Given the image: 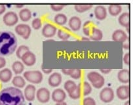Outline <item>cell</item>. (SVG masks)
<instances>
[{
    "instance_id": "1",
    "label": "cell",
    "mask_w": 133,
    "mask_h": 105,
    "mask_svg": "<svg viewBox=\"0 0 133 105\" xmlns=\"http://www.w3.org/2000/svg\"><path fill=\"white\" fill-rule=\"evenodd\" d=\"M0 105H25V98L20 89L9 87L0 91Z\"/></svg>"
},
{
    "instance_id": "2",
    "label": "cell",
    "mask_w": 133,
    "mask_h": 105,
    "mask_svg": "<svg viewBox=\"0 0 133 105\" xmlns=\"http://www.w3.org/2000/svg\"><path fill=\"white\" fill-rule=\"evenodd\" d=\"M17 47V38L9 31L0 32V56L12 55Z\"/></svg>"
},
{
    "instance_id": "3",
    "label": "cell",
    "mask_w": 133,
    "mask_h": 105,
    "mask_svg": "<svg viewBox=\"0 0 133 105\" xmlns=\"http://www.w3.org/2000/svg\"><path fill=\"white\" fill-rule=\"evenodd\" d=\"M87 78L92 86L96 89H100L105 83V79L104 76L95 71L89 72L87 74Z\"/></svg>"
},
{
    "instance_id": "4",
    "label": "cell",
    "mask_w": 133,
    "mask_h": 105,
    "mask_svg": "<svg viewBox=\"0 0 133 105\" xmlns=\"http://www.w3.org/2000/svg\"><path fill=\"white\" fill-rule=\"evenodd\" d=\"M23 76L24 79L28 82L34 84L40 83L43 81V76L39 70H28L24 72Z\"/></svg>"
},
{
    "instance_id": "5",
    "label": "cell",
    "mask_w": 133,
    "mask_h": 105,
    "mask_svg": "<svg viewBox=\"0 0 133 105\" xmlns=\"http://www.w3.org/2000/svg\"><path fill=\"white\" fill-rule=\"evenodd\" d=\"M15 30L17 34L21 36L25 40L28 39L29 37L30 36L31 33H32V28H31L30 26L28 24L23 23L17 25V26H15Z\"/></svg>"
},
{
    "instance_id": "6",
    "label": "cell",
    "mask_w": 133,
    "mask_h": 105,
    "mask_svg": "<svg viewBox=\"0 0 133 105\" xmlns=\"http://www.w3.org/2000/svg\"><path fill=\"white\" fill-rule=\"evenodd\" d=\"M114 91L112 88L109 87H106L103 88L100 93V100L105 103H109L111 102L114 99Z\"/></svg>"
},
{
    "instance_id": "7",
    "label": "cell",
    "mask_w": 133,
    "mask_h": 105,
    "mask_svg": "<svg viewBox=\"0 0 133 105\" xmlns=\"http://www.w3.org/2000/svg\"><path fill=\"white\" fill-rule=\"evenodd\" d=\"M36 97L37 101L41 103H47L51 98V93L46 87H41L36 91Z\"/></svg>"
},
{
    "instance_id": "8",
    "label": "cell",
    "mask_w": 133,
    "mask_h": 105,
    "mask_svg": "<svg viewBox=\"0 0 133 105\" xmlns=\"http://www.w3.org/2000/svg\"><path fill=\"white\" fill-rule=\"evenodd\" d=\"M3 21L7 26H13L18 22V16L14 11H8L4 15Z\"/></svg>"
},
{
    "instance_id": "9",
    "label": "cell",
    "mask_w": 133,
    "mask_h": 105,
    "mask_svg": "<svg viewBox=\"0 0 133 105\" xmlns=\"http://www.w3.org/2000/svg\"><path fill=\"white\" fill-rule=\"evenodd\" d=\"M117 97L120 100H128L130 97V87L129 85H122L116 90Z\"/></svg>"
},
{
    "instance_id": "10",
    "label": "cell",
    "mask_w": 133,
    "mask_h": 105,
    "mask_svg": "<svg viewBox=\"0 0 133 105\" xmlns=\"http://www.w3.org/2000/svg\"><path fill=\"white\" fill-rule=\"evenodd\" d=\"M36 95V88L34 85L30 84L28 85L24 89V96L25 99L27 101L32 102L35 100Z\"/></svg>"
},
{
    "instance_id": "11",
    "label": "cell",
    "mask_w": 133,
    "mask_h": 105,
    "mask_svg": "<svg viewBox=\"0 0 133 105\" xmlns=\"http://www.w3.org/2000/svg\"><path fill=\"white\" fill-rule=\"evenodd\" d=\"M57 28L55 25L51 23H47L44 25L42 29V34L44 37L49 38L52 37L56 34Z\"/></svg>"
},
{
    "instance_id": "12",
    "label": "cell",
    "mask_w": 133,
    "mask_h": 105,
    "mask_svg": "<svg viewBox=\"0 0 133 105\" xmlns=\"http://www.w3.org/2000/svg\"><path fill=\"white\" fill-rule=\"evenodd\" d=\"M62 81V75L58 72H54L50 75L48 79V83L51 87H56L61 84Z\"/></svg>"
},
{
    "instance_id": "13",
    "label": "cell",
    "mask_w": 133,
    "mask_h": 105,
    "mask_svg": "<svg viewBox=\"0 0 133 105\" xmlns=\"http://www.w3.org/2000/svg\"><path fill=\"white\" fill-rule=\"evenodd\" d=\"M22 63L26 64V66L31 67L35 64L36 62V55L32 52V51H29L26 52L21 58Z\"/></svg>"
},
{
    "instance_id": "14",
    "label": "cell",
    "mask_w": 133,
    "mask_h": 105,
    "mask_svg": "<svg viewBox=\"0 0 133 105\" xmlns=\"http://www.w3.org/2000/svg\"><path fill=\"white\" fill-rule=\"evenodd\" d=\"M51 97H52V99L53 100V101L58 103V102L64 101L66 98V92L62 89L58 88L52 91Z\"/></svg>"
},
{
    "instance_id": "15",
    "label": "cell",
    "mask_w": 133,
    "mask_h": 105,
    "mask_svg": "<svg viewBox=\"0 0 133 105\" xmlns=\"http://www.w3.org/2000/svg\"><path fill=\"white\" fill-rule=\"evenodd\" d=\"M128 39V36L125 31L118 29L114 31L112 34V40L115 42L125 43Z\"/></svg>"
},
{
    "instance_id": "16",
    "label": "cell",
    "mask_w": 133,
    "mask_h": 105,
    "mask_svg": "<svg viewBox=\"0 0 133 105\" xmlns=\"http://www.w3.org/2000/svg\"><path fill=\"white\" fill-rule=\"evenodd\" d=\"M69 26L72 30L78 31L81 28V20L79 17L77 16L71 17L69 20L68 22Z\"/></svg>"
},
{
    "instance_id": "17",
    "label": "cell",
    "mask_w": 133,
    "mask_h": 105,
    "mask_svg": "<svg viewBox=\"0 0 133 105\" xmlns=\"http://www.w3.org/2000/svg\"><path fill=\"white\" fill-rule=\"evenodd\" d=\"M95 17L98 20H104L107 17V10L104 5H97L95 9Z\"/></svg>"
},
{
    "instance_id": "18",
    "label": "cell",
    "mask_w": 133,
    "mask_h": 105,
    "mask_svg": "<svg viewBox=\"0 0 133 105\" xmlns=\"http://www.w3.org/2000/svg\"><path fill=\"white\" fill-rule=\"evenodd\" d=\"M130 72L129 69H121L117 73V78L123 83H129L130 80Z\"/></svg>"
},
{
    "instance_id": "19",
    "label": "cell",
    "mask_w": 133,
    "mask_h": 105,
    "mask_svg": "<svg viewBox=\"0 0 133 105\" xmlns=\"http://www.w3.org/2000/svg\"><path fill=\"white\" fill-rule=\"evenodd\" d=\"M12 71L9 68H3L0 70V81L3 83H7L12 79Z\"/></svg>"
},
{
    "instance_id": "20",
    "label": "cell",
    "mask_w": 133,
    "mask_h": 105,
    "mask_svg": "<svg viewBox=\"0 0 133 105\" xmlns=\"http://www.w3.org/2000/svg\"><path fill=\"white\" fill-rule=\"evenodd\" d=\"M118 21L120 25L123 27L130 26V14L129 12H124L121 13L118 18Z\"/></svg>"
},
{
    "instance_id": "21",
    "label": "cell",
    "mask_w": 133,
    "mask_h": 105,
    "mask_svg": "<svg viewBox=\"0 0 133 105\" xmlns=\"http://www.w3.org/2000/svg\"><path fill=\"white\" fill-rule=\"evenodd\" d=\"M20 18L21 21L23 22H27L30 21L32 18V12L30 9L27 8H24L21 9L19 11V14H18Z\"/></svg>"
},
{
    "instance_id": "22",
    "label": "cell",
    "mask_w": 133,
    "mask_h": 105,
    "mask_svg": "<svg viewBox=\"0 0 133 105\" xmlns=\"http://www.w3.org/2000/svg\"><path fill=\"white\" fill-rule=\"evenodd\" d=\"M90 38L92 40L99 41L101 40L103 37V33L100 29H98L96 27L93 26L91 30V34H90Z\"/></svg>"
},
{
    "instance_id": "23",
    "label": "cell",
    "mask_w": 133,
    "mask_h": 105,
    "mask_svg": "<svg viewBox=\"0 0 133 105\" xmlns=\"http://www.w3.org/2000/svg\"><path fill=\"white\" fill-rule=\"evenodd\" d=\"M12 83L17 88H22L26 86V80L21 76H15L12 78Z\"/></svg>"
},
{
    "instance_id": "24",
    "label": "cell",
    "mask_w": 133,
    "mask_h": 105,
    "mask_svg": "<svg viewBox=\"0 0 133 105\" xmlns=\"http://www.w3.org/2000/svg\"><path fill=\"white\" fill-rule=\"evenodd\" d=\"M122 11V7L121 5L113 3L109 5L108 11L110 14L112 16H117L119 15Z\"/></svg>"
},
{
    "instance_id": "25",
    "label": "cell",
    "mask_w": 133,
    "mask_h": 105,
    "mask_svg": "<svg viewBox=\"0 0 133 105\" xmlns=\"http://www.w3.org/2000/svg\"><path fill=\"white\" fill-rule=\"evenodd\" d=\"M12 70L16 74H20L24 70V65L21 61H17L12 63Z\"/></svg>"
},
{
    "instance_id": "26",
    "label": "cell",
    "mask_w": 133,
    "mask_h": 105,
    "mask_svg": "<svg viewBox=\"0 0 133 105\" xmlns=\"http://www.w3.org/2000/svg\"><path fill=\"white\" fill-rule=\"evenodd\" d=\"M54 21L56 24L62 26L67 22L68 17L66 15L63 14V13H58L55 16Z\"/></svg>"
},
{
    "instance_id": "27",
    "label": "cell",
    "mask_w": 133,
    "mask_h": 105,
    "mask_svg": "<svg viewBox=\"0 0 133 105\" xmlns=\"http://www.w3.org/2000/svg\"><path fill=\"white\" fill-rule=\"evenodd\" d=\"M70 31L66 28H61L57 30V36L60 39L62 40H67L70 37Z\"/></svg>"
},
{
    "instance_id": "28",
    "label": "cell",
    "mask_w": 133,
    "mask_h": 105,
    "mask_svg": "<svg viewBox=\"0 0 133 105\" xmlns=\"http://www.w3.org/2000/svg\"><path fill=\"white\" fill-rule=\"evenodd\" d=\"M69 97L72 99H78L81 97V90L80 85H77L76 87L68 93Z\"/></svg>"
},
{
    "instance_id": "29",
    "label": "cell",
    "mask_w": 133,
    "mask_h": 105,
    "mask_svg": "<svg viewBox=\"0 0 133 105\" xmlns=\"http://www.w3.org/2000/svg\"><path fill=\"white\" fill-rule=\"evenodd\" d=\"M80 86H81V93L84 96H87L92 92V86L89 82L85 81L83 82L82 85H80Z\"/></svg>"
},
{
    "instance_id": "30",
    "label": "cell",
    "mask_w": 133,
    "mask_h": 105,
    "mask_svg": "<svg viewBox=\"0 0 133 105\" xmlns=\"http://www.w3.org/2000/svg\"><path fill=\"white\" fill-rule=\"evenodd\" d=\"M92 7V4H76L74 8L78 12H83Z\"/></svg>"
},
{
    "instance_id": "31",
    "label": "cell",
    "mask_w": 133,
    "mask_h": 105,
    "mask_svg": "<svg viewBox=\"0 0 133 105\" xmlns=\"http://www.w3.org/2000/svg\"><path fill=\"white\" fill-rule=\"evenodd\" d=\"M30 51V49L28 46L24 45H20L19 47L17 48V51H16V55H17V57L18 58H22V56L26 53V52Z\"/></svg>"
},
{
    "instance_id": "32",
    "label": "cell",
    "mask_w": 133,
    "mask_h": 105,
    "mask_svg": "<svg viewBox=\"0 0 133 105\" xmlns=\"http://www.w3.org/2000/svg\"><path fill=\"white\" fill-rule=\"evenodd\" d=\"M77 86V84L74 82V81L71 80H67L64 84V89L66 90L68 92V93H70V91H72L74 89H75Z\"/></svg>"
},
{
    "instance_id": "33",
    "label": "cell",
    "mask_w": 133,
    "mask_h": 105,
    "mask_svg": "<svg viewBox=\"0 0 133 105\" xmlns=\"http://www.w3.org/2000/svg\"><path fill=\"white\" fill-rule=\"evenodd\" d=\"M92 27H93V26H92V22H91V21H87V22H85L83 24V33L85 34L86 36H89L90 34H91Z\"/></svg>"
},
{
    "instance_id": "34",
    "label": "cell",
    "mask_w": 133,
    "mask_h": 105,
    "mask_svg": "<svg viewBox=\"0 0 133 105\" xmlns=\"http://www.w3.org/2000/svg\"><path fill=\"white\" fill-rule=\"evenodd\" d=\"M32 28L35 30H39L42 26V21L39 18H36L32 22Z\"/></svg>"
},
{
    "instance_id": "35",
    "label": "cell",
    "mask_w": 133,
    "mask_h": 105,
    "mask_svg": "<svg viewBox=\"0 0 133 105\" xmlns=\"http://www.w3.org/2000/svg\"><path fill=\"white\" fill-rule=\"evenodd\" d=\"M81 73H82V72H81V69H79V68H74L71 75H70V77H72L73 79H75V80H78L81 77Z\"/></svg>"
},
{
    "instance_id": "36",
    "label": "cell",
    "mask_w": 133,
    "mask_h": 105,
    "mask_svg": "<svg viewBox=\"0 0 133 105\" xmlns=\"http://www.w3.org/2000/svg\"><path fill=\"white\" fill-rule=\"evenodd\" d=\"M83 105H96V102L95 99L91 97H85L82 102Z\"/></svg>"
},
{
    "instance_id": "37",
    "label": "cell",
    "mask_w": 133,
    "mask_h": 105,
    "mask_svg": "<svg viewBox=\"0 0 133 105\" xmlns=\"http://www.w3.org/2000/svg\"><path fill=\"white\" fill-rule=\"evenodd\" d=\"M65 7L64 4H62V3H59V4H51V8L52 9V10H53L54 11H61V10L63 9L64 7Z\"/></svg>"
},
{
    "instance_id": "38",
    "label": "cell",
    "mask_w": 133,
    "mask_h": 105,
    "mask_svg": "<svg viewBox=\"0 0 133 105\" xmlns=\"http://www.w3.org/2000/svg\"><path fill=\"white\" fill-rule=\"evenodd\" d=\"M123 61L125 64H130V52H126L123 56Z\"/></svg>"
},
{
    "instance_id": "39",
    "label": "cell",
    "mask_w": 133,
    "mask_h": 105,
    "mask_svg": "<svg viewBox=\"0 0 133 105\" xmlns=\"http://www.w3.org/2000/svg\"><path fill=\"white\" fill-rule=\"evenodd\" d=\"M73 70H74V68H62V72L64 74L67 75V76H70Z\"/></svg>"
},
{
    "instance_id": "40",
    "label": "cell",
    "mask_w": 133,
    "mask_h": 105,
    "mask_svg": "<svg viewBox=\"0 0 133 105\" xmlns=\"http://www.w3.org/2000/svg\"><path fill=\"white\" fill-rule=\"evenodd\" d=\"M6 63H7V61H6L5 58H3L2 56H0V69L4 68L5 67Z\"/></svg>"
},
{
    "instance_id": "41",
    "label": "cell",
    "mask_w": 133,
    "mask_h": 105,
    "mask_svg": "<svg viewBox=\"0 0 133 105\" xmlns=\"http://www.w3.org/2000/svg\"><path fill=\"white\" fill-rule=\"evenodd\" d=\"M41 70H42L44 74H51L52 72V69H50V68H45L44 67H43V66L41 67Z\"/></svg>"
},
{
    "instance_id": "42",
    "label": "cell",
    "mask_w": 133,
    "mask_h": 105,
    "mask_svg": "<svg viewBox=\"0 0 133 105\" xmlns=\"http://www.w3.org/2000/svg\"><path fill=\"white\" fill-rule=\"evenodd\" d=\"M100 70L102 73L105 74H109L111 72V68H100Z\"/></svg>"
},
{
    "instance_id": "43",
    "label": "cell",
    "mask_w": 133,
    "mask_h": 105,
    "mask_svg": "<svg viewBox=\"0 0 133 105\" xmlns=\"http://www.w3.org/2000/svg\"><path fill=\"white\" fill-rule=\"evenodd\" d=\"M6 7L4 4H0V15L3 14V12H5Z\"/></svg>"
},
{
    "instance_id": "44",
    "label": "cell",
    "mask_w": 133,
    "mask_h": 105,
    "mask_svg": "<svg viewBox=\"0 0 133 105\" xmlns=\"http://www.w3.org/2000/svg\"><path fill=\"white\" fill-rule=\"evenodd\" d=\"M15 7H17V8H22V7H24V4H21V3H19V4H16Z\"/></svg>"
},
{
    "instance_id": "45",
    "label": "cell",
    "mask_w": 133,
    "mask_h": 105,
    "mask_svg": "<svg viewBox=\"0 0 133 105\" xmlns=\"http://www.w3.org/2000/svg\"><path fill=\"white\" fill-rule=\"evenodd\" d=\"M123 47L125 49H129V42H127V43H124Z\"/></svg>"
},
{
    "instance_id": "46",
    "label": "cell",
    "mask_w": 133,
    "mask_h": 105,
    "mask_svg": "<svg viewBox=\"0 0 133 105\" xmlns=\"http://www.w3.org/2000/svg\"><path fill=\"white\" fill-rule=\"evenodd\" d=\"M55 105H68L66 102H65L64 101V102H58V103H56Z\"/></svg>"
},
{
    "instance_id": "47",
    "label": "cell",
    "mask_w": 133,
    "mask_h": 105,
    "mask_svg": "<svg viewBox=\"0 0 133 105\" xmlns=\"http://www.w3.org/2000/svg\"><path fill=\"white\" fill-rule=\"evenodd\" d=\"M124 105H130V101H129V100H127V101H125Z\"/></svg>"
},
{
    "instance_id": "48",
    "label": "cell",
    "mask_w": 133,
    "mask_h": 105,
    "mask_svg": "<svg viewBox=\"0 0 133 105\" xmlns=\"http://www.w3.org/2000/svg\"><path fill=\"white\" fill-rule=\"evenodd\" d=\"M2 87V86H1V83H0V87Z\"/></svg>"
}]
</instances>
